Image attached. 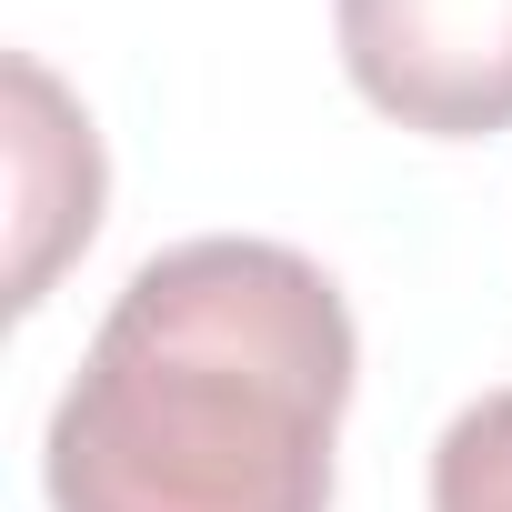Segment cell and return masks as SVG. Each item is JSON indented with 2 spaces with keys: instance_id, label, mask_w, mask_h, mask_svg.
I'll list each match as a JSON object with an SVG mask.
<instances>
[{
  "instance_id": "obj_1",
  "label": "cell",
  "mask_w": 512,
  "mask_h": 512,
  "mask_svg": "<svg viewBox=\"0 0 512 512\" xmlns=\"http://www.w3.org/2000/svg\"><path fill=\"white\" fill-rule=\"evenodd\" d=\"M352 382L362 332L312 251L171 241L121 282L51 412V512H332Z\"/></svg>"
},
{
  "instance_id": "obj_2",
  "label": "cell",
  "mask_w": 512,
  "mask_h": 512,
  "mask_svg": "<svg viewBox=\"0 0 512 512\" xmlns=\"http://www.w3.org/2000/svg\"><path fill=\"white\" fill-rule=\"evenodd\" d=\"M352 91L422 141L512 131V0H332Z\"/></svg>"
},
{
  "instance_id": "obj_3",
  "label": "cell",
  "mask_w": 512,
  "mask_h": 512,
  "mask_svg": "<svg viewBox=\"0 0 512 512\" xmlns=\"http://www.w3.org/2000/svg\"><path fill=\"white\" fill-rule=\"evenodd\" d=\"M101 131L91 111L31 61L11 51V312H41L71 251H91L101 231Z\"/></svg>"
},
{
  "instance_id": "obj_4",
  "label": "cell",
  "mask_w": 512,
  "mask_h": 512,
  "mask_svg": "<svg viewBox=\"0 0 512 512\" xmlns=\"http://www.w3.org/2000/svg\"><path fill=\"white\" fill-rule=\"evenodd\" d=\"M432 512H512V392H482L432 442Z\"/></svg>"
}]
</instances>
